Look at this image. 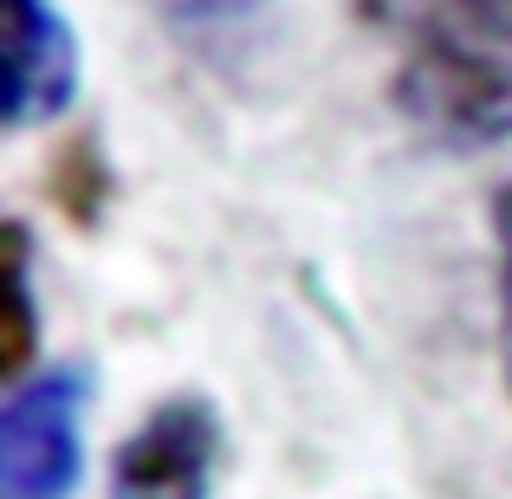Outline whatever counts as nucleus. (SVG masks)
<instances>
[{"mask_svg": "<svg viewBox=\"0 0 512 499\" xmlns=\"http://www.w3.org/2000/svg\"><path fill=\"white\" fill-rule=\"evenodd\" d=\"M46 182H52V195H59V208L72 214V221H91V214L104 208V163H98V137L65 143Z\"/></svg>", "mask_w": 512, "mask_h": 499, "instance_id": "obj_6", "label": "nucleus"}, {"mask_svg": "<svg viewBox=\"0 0 512 499\" xmlns=\"http://www.w3.org/2000/svg\"><path fill=\"white\" fill-rule=\"evenodd\" d=\"M493 286H500V376H506V402H512V182L493 195Z\"/></svg>", "mask_w": 512, "mask_h": 499, "instance_id": "obj_7", "label": "nucleus"}, {"mask_svg": "<svg viewBox=\"0 0 512 499\" xmlns=\"http://www.w3.org/2000/svg\"><path fill=\"white\" fill-rule=\"evenodd\" d=\"M221 415L208 396H169L117 441L111 499H214Z\"/></svg>", "mask_w": 512, "mask_h": 499, "instance_id": "obj_2", "label": "nucleus"}, {"mask_svg": "<svg viewBox=\"0 0 512 499\" xmlns=\"http://www.w3.org/2000/svg\"><path fill=\"white\" fill-rule=\"evenodd\" d=\"M7 39H13V72H7V130L52 124L78 98V33L59 0H7Z\"/></svg>", "mask_w": 512, "mask_h": 499, "instance_id": "obj_4", "label": "nucleus"}, {"mask_svg": "<svg viewBox=\"0 0 512 499\" xmlns=\"http://www.w3.org/2000/svg\"><path fill=\"white\" fill-rule=\"evenodd\" d=\"M7 376L20 383L33 370V337H39V305H33V234L20 221L7 227Z\"/></svg>", "mask_w": 512, "mask_h": 499, "instance_id": "obj_5", "label": "nucleus"}, {"mask_svg": "<svg viewBox=\"0 0 512 499\" xmlns=\"http://www.w3.org/2000/svg\"><path fill=\"white\" fill-rule=\"evenodd\" d=\"M163 7L175 13V20H188V26H221L227 13H240L247 0H163Z\"/></svg>", "mask_w": 512, "mask_h": 499, "instance_id": "obj_8", "label": "nucleus"}, {"mask_svg": "<svg viewBox=\"0 0 512 499\" xmlns=\"http://www.w3.org/2000/svg\"><path fill=\"white\" fill-rule=\"evenodd\" d=\"M91 396H98V376L78 357L26 370L7 389V402H0V499H78Z\"/></svg>", "mask_w": 512, "mask_h": 499, "instance_id": "obj_1", "label": "nucleus"}, {"mask_svg": "<svg viewBox=\"0 0 512 499\" xmlns=\"http://www.w3.org/2000/svg\"><path fill=\"white\" fill-rule=\"evenodd\" d=\"M350 7L396 46V72L512 59V0H350Z\"/></svg>", "mask_w": 512, "mask_h": 499, "instance_id": "obj_3", "label": "nucleus"}]
</instances>
